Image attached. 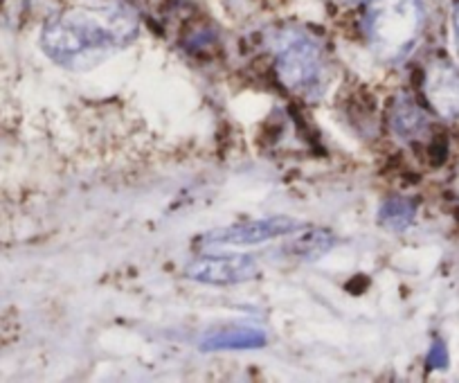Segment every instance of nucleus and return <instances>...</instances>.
<instances>
[{
    "mask_svg": "<svg viewBox=\"0 0 459 383\" xmlns=\"http://www.w3.org/2000/svg\"><path fill=\"white\" fill-rule=\"evenodd\" d=\"M140 21L125 5L73 7L41 30V48L55 64L86 70L138 39Z\"/></svg>",
    "mask_w": 459,
    "mask_h": 383,
    "instance_id": "obj_1",
    "label": "nucleus"
},
{
    "mask_svg": "<svg viewBox=\"0 0 459 383\" xmlns=\"http://www.w3.org/2000/svg\"><path fill=\"white\" fill-rule=\"evenodd\" d=\"M390 125L394 129L396 135L405 140L419 138V135L426 131L428 118L421 109L414 104L412 98L408 95H401V98L394 100L390 109Z\"/></svg>",
    "mask_w": 459,
    "mask_h": 383,
    "instance_id": "obj_7",
    "label": "nucleus"
},
{
    "mask_svg": "<svg viewBox=\"0 0 459 383\" xmlns=\"http://www.w3.org/2000/svg\"><path fill=\"white\" fill-rule=\"evenodd\" d=\"M257 271L259 264L253 255H205V257H198L187 264L185 277L198 282V284L235 286L253 280Z\"/></svg>",
    "mask_w": 459,
    "mask_h": 383,
    "instance_id": "obj_4",
    "label": "nucleus"
},
{
    "mask_svg": "<svg viewBox=\"0 0 459 383\" xmlns=\"http://www.w3.org/2000/svg\"><path fill=\"white\" fill-rule=\"evenodd\" d=\"M428 365L439 370L448 365V352H446V345L441 341H435V345H432L430 356H428Z\"/></svg>",
    "mask_w": 459,
    "mask_h": 383,
    "instance_id": "obj_11",
    "label": "nucleus"
},
{
    "mask_svg": "<svg viewBox=\"0 0 459 383\" xmlns=\"http://www.w3.org/2000/svg\"><path fill=\"white\" fill-rule=\"evenodd\" d=\"M453 34H455V43H457V48H459V0H457V5H455V12H453Z\"/></svg>",
    "mask_w": 459,
    "mask_h": 383,
    "instance_id": "obj_12",
    "label": "nucleus"
},
{
    "mask_svg": "<svg viewBox=\"0 0 459 383\" xmlns=\"http://www.w3.org/2000/svg\"><path fill=\"white\" fill-rule=\"evenodd\" d=\"M363 32L383 64H399L419 43L426 25L421 0H365Z\"/></svg>",
    "mask_w": 459,
    "mask_h": 383,
    "instance_id": "obj_2",
    "label": "nucleus"
},
{
    "mask_svg": "<svg viewBox=\"0 0 459 383\" xmlns=\"http://www.w3.org/2000/svg\"><path fill=\"white\" fill-rule=\"evenodd\" d=\"M333 3L340 7H354V5H363L365 0H333Z\"/></svg>",
    "mask_w": 459,
    "mask_h": 383,
    "instance_id": "obj_13",
    "label": "nucleus"
},
{
    "mask_svg": "<svg viewBox=\"0 0 459 383\" xmlns=\"http://www.w3.org/2000/svg\"><path fill=\"white\" fill-rule=\"evenodd\" d=\"M331 241H333V237H331L329 232L311 231L304 232L299 241L290 244V250H295V253L302 255V257H317V255H322L325 250L331 248Z\"/></svg>",
    "mask_w": 459,
    "mask_h": 383,
    "instance_id": "obj_10",
    "label": "nucleus"
},
{
    "mask_svg": "<svg viewBox=\"0 0 459 383\" xmlns=\"http://www.w3.org/2000/svg\"><path fill=\"white\" fill-rule=\"evenodd\" d=\"M423 95L444 120H459V70L448 61H432L423 79Z\"/></svg>",
    "mask_w": 459,
    "mask_h": 383,
    "instance_id": "obj_6",
    "label": "nucleus"
},
{
    "mask_svg": "<svg viewBox=\"0 0 459 383\" xmlns=\"http://www.w3.org/2000/svg\"><path fill=\"white\" fill-rule=\"evenodd\" d=\"M275 48V73L281 86L298 95L320 92L326 73L320 43L304 32H286Z\"/></svg>",
    "mask_w": 459,
    "mask_h": 383,
    "instance_id": "obj_3",
    "label": "nucleus"
},
{
    "mask_svg": "<svg viewBox=\"0 0 459 383\" xmlns=\"http://www.w3.org/2000/svg\"><path fill=\"white\" fill-rule=\"evenodd\" d=\"M304 231V223L293 217H268V219H255L248 223H237V226H225L214 232H207L203 241L207 244H221V246H250V244H264V241L280 239V237L298 235Z\"/></svg>",
    "mask_w": 459,
    "mask_h": 383,
    "instance_id": "obj_5",
    "label": "nucleus"
},
{
    "mask_svg": "<svg viewBox=\"0 0 459 383\" xmlns=\"http://www.w3.org/2000/svg\"><path fill=\"white\" fill-rule=\"evenodd\" d=\"M414 204L408 199H387L378 210V223L385 231H405L414 222Z\"/></svg>",
    "mask_w": 459,
    "mask_h": 383,
    "instance_id": "obj_9",
    "label": "nucleus"
},
{
    "mask_svg": "<svg viewBox=\"0 0 459 383\" xmlns=\"http://www.w3.org/2000/svg\"><path fill=\"white\" fill-rule=\"evenodd\" d=\"M266 343V334L253 327H230L223 332H214L201 343L203 350H250L262 347Z\"/></svg>",
    "mask_w": 459,
    "mask_h": 383,
    "instance_id": "obj_8",
    "label": "nucleus"
}]
</instances>
